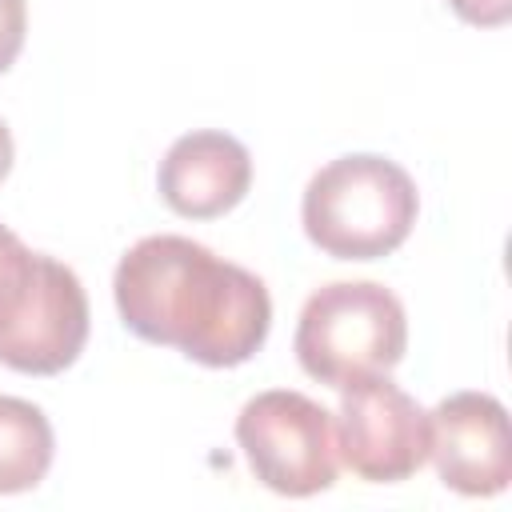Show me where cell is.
<instances>
[{
	"label": "cell",
	"mask_w": 512,
	"mask_h": 512,
	"mask_svg": "<svg viewBox=\"0 0 512 512\" xmlns=\"http://www.w3.org/2000/svg\"><path fill=\"white\" fill-rule=\"evenodd\" d=\"M236 444L252 476L276 496L304 500L336 484V420L324 404L304 392H256L236 416Z\"/></svg>",
	"instance_id": "obj_4"
},
{
	"label": "cell",
	"mask_w": 512,
	"mask_h": 512,
	"mask_svg": "<svg viewBox=\"0 0 512 512\" xmlns=\"http://www.w3.org/2000/svg\"><path fill=\"white\" fill-rule=\"evenodd\" d=\"M88 344V296L80 276L56 256L36 260L32 288L0 332V364L24 376H56Z\"/></svg>",
	"instance_id": "obj_6"
},
{
	"label": "cell",
	"mask_w": 512,
	"mask_h": 512,
	"mask_svg": "<svg viewBox=\"0 0 512 512\" xmlns=\"http://www.w3.org/2000/svg\"><path fill=\"white\" fill-rule=\"evenodd\" d=\"M292 348L312 380L344 388L404 360L408 316L400 296L376 280H332L304 300Z\"/></svg>",
	"instance_id": "obj_3"
},
{
	"label": "cell",
	"mask_w": 512,
	"mask_h": 512,
	"mask_svg": "<svg viewBox=\"0 0 512 512\" xmlns=\"http://www.w3.org/2000/svg\"><path fill=\"white\" fill-rule=\"evenodd\" d=\"M56 436L48 416L20 396H0V496L32 492L52 468Z\"/></svg>",
	"instance_id": "obj_9"
},
{
	"label": "cell",
	"mask_w": 512,
	"mask_h": 512,
	"mask_svg": "<svg viewBox=\"0 0 512 512\" xmlns=\"http://www.w3.org/2000/svg\"><path fill=\"white\" fill-rule=\"evenodd\" d=\"M448 8L476 28H500L512 20V0H448Z\"/></svg>",
	"instance_id": "obj_12"
},
{
	"label": "cell",
	"mask_w": 512,
	"mask_h": 512,
	"mask_svg": "<svg viewBox=\"0 0 512 512\" xmlns=\"http://www.w3.org/2000/svg\"><path fill=\"white\" fill-rule=\"evenodd\" d=\"M428 460L444 488L496 496L512 480L508 412L488 392H452L428 412Z\"/></svg>",
	"instance_id": "obj_7"
},
{
	"label": "cell",
	"mask_w": 512,
	"mask_h": 512,
	"mask_svg": "<svg viewBox=\"0 0 512 512\" xmlns=\"http://www.w3.org/2000/svg\"><path fill=\"white\" fill-rule=\"evenodd\" d=\"M112 296L132 336L204 368L252 360L272 328L264 280L176 232L136 240L116 264Z\"/></svg>",
	"instance_id": "obj_1"
},
{
	"label": "cell",
	"mask_w": 512,
	"mask_h": 512,
	"mask_svg": "<svg viewBox=\"0 0 512 512\" xmlns=\"http://www.w3.org/2000/svg\"><path fill=\"white\" fill-rule=\"evenodd\" d=\"M336 412V452L368 484H400L416 476L428 460V412L400 384L364 376L340 388Z\"/></svg>",
	"instance_id": "obj_5"
},
{
	"label": "cell",
	"mask_w": 512,
	"mask_h": 512,
	"mask_svg": "<svg viewBox=\"0 0 512 512\" xmlns=\"http://www.w3.org/2000/svg\"><path fill=\"white\" fill-rule=\"evenodd\" d=\"M28 32V4L24 0H0V72H8L24 48Z\"/></svg>",
	"instance_id": "obj_11"
},
{
	"label": "cell",
	"mask_w": 512,
	"mask_h": 512,
	"mask_svg": "<svg viewBox=\"0 0 512 512\" xmlns=\"http://www.w3.org/2000/svg\"><path fill=\"white\" fill-rule=\"evenodd\" d=\"M36 260H40V252H32L12 228L0 224V332L24 304L32 276H36Z\"/></svg>",
	"instance_id": "obj_10"
},
{
	"label": "cell",
	"mask_w": 512,
	"mask_h": 512,
	"mask_svg": "<svg viewBox=\"0 0 512 512\" xmlns=\"http://www.w3.org/2000/svg\"><path fill=\"white\" fill-rule=\"evenodd\" d=\"M416 212V180L376 152L328 160L300 200L308 240L336 260H380L396 252L408 240Z\"/></svg>",
	"instance_id": "obj_2"
},
{
	"label": "cell",
	"mask_w": 512,
	"mask_h": 512,
	"mask_svg": "<svg viewBox=\"0 0 512 512\" xmlns=\"http://www.w3.org/2000/svg\"><path fill=\"white\" fill-rule=\"evenodd\" d=\"M12 160H16V148H12V132H8V124L0 120V180L12 172Z\"/></svg>",
	"instance_id": "obj_13"
},
{
	"label": "cell",
	"mask_w": 512,
	"mask_h": 512,
	"mask_svg": "<svg viewBox=\"0 0 512 512\" xmlns=\"http://www.w3.org/2000/svg\"><path fill=\"white\" fill-rule=\"evenodd\" d=\"M156 188L176 216L216 220L232 212L252 188V156L228 132H188L172 140L160 160Z\"/></svg>",
	"instance_id": "obj_8"
}]
</instances>
